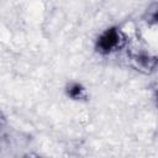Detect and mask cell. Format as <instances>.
<instances>
[{"instance_id": "cell-1", "label": "cell", "mask_w": 158, "mask_h": 158, "mask_svg": "<svg viewBox=\"0 0 158 158\" xmlns=\"http://www.w3.org/2000/svg\"><path fill=\"white\" fill-rule=\"evenodd\" d=\"M130 38L125 31L117 26L111 25L105 27L94 41V52L100 57H109L123 49H128Z\"/></svg>"}, {"instance_id": "cell-2", "label": "cell", "mask_w": 158, "mask_h": 158, "mask_svg": "<svg viewBox=\"0 0 158 158\" xmlns=\"http://www.w3.org/2000/svg\"><path fill=\"white\" fill-rule=\"evenodd\" d=\"M127 59L132 68L144 75H152L158 70V54L146 51L127 49Z\"/></svg>"}, {"instance_id": "cell-3", "label": "cell", "mask_w": 158, "mask_h": 158, "mask_svg": "<svg viewBox=\"0 0 158 158\" xmlns=\"http://www.w3.org/2000/svg\"><path fill=\"white\" fill-rule=\"evenodd\" d=\"M64 95L68 100L70 101H75V102H86L90 99V94L88 88L79 80L72 79L68 80L64 84L63 88Z\"/></svg>"}, {"instance_id": "cell-4", "label": "cell", "mask_w": 158, "mask_h": 158, "mask_svg": "<svg viewBox=\"0 0 158 158\" xmlns=\"http://www.w3.org/2000/svg\"><path fill=\"white\" fill-rule=\"evenodd\" d=\"M141 19L148 27H158V0L152 1L144 9Z\"/></svg>"}, {"instance_id": "cell-5", "label": "cell", "mask_w": 158, "mask_h": 158, "mask_svg": "<svg viewBox=\"0 0 158 158\" xmlns=\"http://www.w3.org/2000/svg\"><path fill=\"white\" fill-rule=\"evenodd\" d=\"M152 100H153L156 109L158 110V81L154 83L152 86Z\"/></svg>"}]
</instances>
